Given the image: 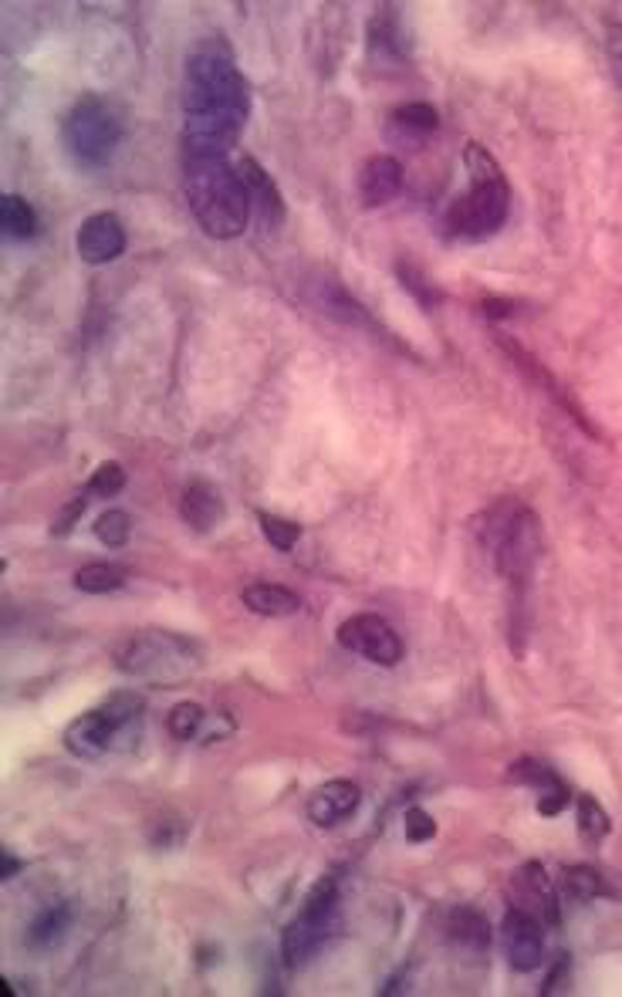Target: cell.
<instances>
[{"label": "cell", "mask_w": 622, "mask_h": 997, "mask_svg": "<svg viewBox=\"0 0 622 997\" xmlns=\"http://www.w3.org/2000/svg\"><path fill=\"white\" fill-rule=\"evenodd\" d=\"M251 112V89L233 64L230 48L203 41L187 58L183 74V149L187 157H227L238 145Z\"/></svg>", "instance_id": "cell-1"}, {"label": "cell", "mask_w": 622, "mask_h": 997, "mask_svg": "<svg viewBox=\"0 0 622 997\" xmlns=\"http://www.w3.org/2000/svg\"><path fill=\"white\" fill-rule=\"evenodd\" d=\"M447 934H450L453 944H460V947H474V950H484V947L491 944V927H488V919H484L478 909H471V906H457V909L450 913V919H447Z\"/></svg>", "instance_id": "cell-21"}, {"label": "cell", "mask_w": 622, "mask_h": 997, "mask_svg": "<svg viewBox=\"0 0 622 997\" xmlns=\"http://www.w3.org/2000/svg\"><path fill=\"white\" fill-rule=\"evenodd\" d=\"M102 711L119 724V727H129L136 717H142V711H146V701L136 694V689H119V694H112L106 704H102Z\"/></svg>", "instance_id": "cell-30"}, {"label": "cell", "mask_w": 622, "mask_h": 997, "mask_svg": "<svg viewBox=\"0 0 622 997\" xmlns=\"http://www.w3.org/2000/svg\"><path fill=\"white\" fill-rule=\"evenodd\" d=\"M122 135H126L122 109L102 95H82L61 122V142L68 149V157L86 170H99L112 163L116 149L122 145Z\"/></svg>", "instance_id": "cell-5"}, {"label": "cell", "mask_w": 622, "mask_h": 997, "mask_svg": "<svg viewBox=\"0 0 622 997\" xmlns=\"http://www.w3.org/2000/svg\"><path fill=\"white\" fill-rule=\"evenodd\" d=\"M183 193L197 223L217 241H233L244 234L251 220V193L227 157H187L183 160Z\"/></svg>", "instance_id": "cell-2"}, {"label": "cell", "mask_w": 622, "mask_h": 997, "mask_svg": "<svg viewBox=\"0 0 622 997\" xmlns=\"http://www.w3.org/2000/svg\"><path fill=\"white\" fill-rule=\"evenodd\" d=\"M241 602L258 612V616H271V620H281V616H294V612L301 608V598L291 592V588H281V585H268V582H258V585H248L241 592Z\"/></svg>", "instance_id": "cell-20"}, {"label": "cell", "mask_w": 622, "mask_h": 997, "mask_svg": "<svg viewBox=\"0 0 622 997\" xmlns=\"http://www.w3.org/2000/svg\"><path fill=\"white\" fill-rule=\"evenodd\" d=\"M238 173H241V180H244V187L251 193V207L258 210L261 223L268 230H278L284 223V197H281L278 183L271 180V173L254 157H244L238 163Z\"/></svg>", "instance_id": "cell-15"}, {"label": "cell", "mask_w": 622, "mask_h": 997, "mask_svg": "<svg viewBox=\"0 0 622 997\" xmlns=\"http://www.w3.org/2000/svg\"><path fill=\"white\" fill-rule=\"evenodd\" d=\"M74 248L86 264H109L126 251V226L116 213H92L78 226Z\"/></svg>", "instance_id": "cell-11"}, {"label": "cell", "mask_w": 622, "mask_h": 997, "mask_svg": "<svg viewBox=\"0 0 622 997\" xmlns=\"http://www.w3.org/2000/svg\"><path fill=\"white\" fill-rule=\"evenodd\" d=\"M126 585V572L116 565H86L74 572V588L89 592V595H106V592H119Z\"/></svg>", "instance_id": "cell-24"}, {"label": "cell", "mask_w": 622, "mask_h": 997, "mask_svg": "<svg viewBox=\"0 0 622 997\" xmlns=\"http://www.w3.org/2000/svg\"><path fill=\"white\" fill-rule=\"evenodd\" d=\"M575 822H579V835L589 842V846H595V842H602L612 828V818L609 812L592 798V795H579L575 798Z\"/></svg>", "instance_id": "cell-23"}, {"label": "cell", "mask_w": 622, "mask_h": 997, "mask_svg": "<svg viewBox=\"0 0 622 997\" xmlns=\"http://www.w3.org/2000/svg\"><path fill=\"white\" fill-rule=\"evenodd\" d=\"M478 542L491 555L494 568L514 582L524 585L528 575L534 572V562L541 555V521L538 514L518 501V497H501L494 501L481 517H478Z\"/></svg>", "instance_id": "cell-4"}, {"label": "cell", "mask_w": 622, "mask_h": 997, "mask_svg": "<svg viewBox=\"0 0 622 997\" xmlns=\"http://www.w3.org/2000/svg\"><path fill=\"white\" fill-rule=\"evenodd\" d=\"M261 534L268 538V545H274L278 552H291L301 538V527L288 517H278V514H261Z\"/></svg>", "instance_id": "cell-29"}, {"label": "cell", "mask_w": 622, "mask_h": 997, "mask_svg": "<svg viewBox=\"0 0 622 997\" xmlns=\"http://www.w3.org/2000/svg\"><path fill=\"white\" fill-rule=\"evenodd\" d=\"M609 48H612L615 68H619V79H622V28H612V31H609Z\"/></svg>", "instance_id": "cell-36"}, {"label": "cell", "mask_w": 622, "mask_h": 997, "mask_svg": "<svg viewBox=\"0 0 622 997\" xmlns=\"http://www.w3.org/2000/svg\"><path fill=\"white\" fill-rule=\"evenodd\" d=\"M359 802H362V792L359 785L352 782H325L322 788L311 792L308 798V818L322 825V828H332L345 818H352L359 812Z\"/></svg>", "instance_id": "cell-14"}, {"label": "cell", "mask_w": 622, "mask_h": 997, "mask_svg": "<svg viewBox=\"0 0 622 997\" xmlns=\"http://www.w3.org/2000/svg\"><path fill=\"white\" fill-rule=\"evenodd\" d=\"M511 906L531 913L544 927H555L562 919L555 886H552L549 873H544V866H538V863H524L511 876Z\"/></svg>", "instance_id": "cell-9"}, {"label": "cell", "mask_w": 622, "mask_h": 997, "mask_svg": "<svg viewBox=\"0 0 622 997\" xmlns=\"http://www.w3.org/2000/svg\"><path fill=\"white\" fill-rule=\"evenodd\" d=\"M544 924L541 919H534L531 913L524 909H508L504 916V950H508V964L521 974H531L544 964Z\"/></svg>", "instance_id": "cell-10"}, {"label": "cell", "mask_w": 622, "mask_h": 997, "mask_svg": "<svg viewBox=\"0 0 622 997\" xmlns=\"http://www.w3.org/2000/svg\"><path fill=\"white\" fill-rule=\"evenodd\" d=\"M203 721H207L203 707L193 704V701H183V704H177V707L170 711L167 731H170V737H177V741H193V737L200 734Z\"/></svg>", "instance_id": "cell-25"}, {"label": "cell", "mask_w": 622, "mask_h": 997, "mask_svg": "<svg viewBox=\"0 0 622 997\" xmlns=\"http://www.w3.org/2000/svg\"><path fill=\"white\" fill-rule=\"evenodd\" d=\"M335 927H339V893H335V883L332 879H319V886L311 889L308 899H304V909L284 927V937H281L284 964L288 967L308 964L311 957H315L329 944V937L335 934Z\"/></svg>", "instance_id": "cell-7"}, {"label": "cell", "mask_w": 622, "mask_h": 997, "mask_svg": "<svg viewBox=\"0 0 622 997\" xmlns=\"http://www.w3.org/2000/svg\"><path fill=\"white\" fill-rule=\"evenodd\" d=\"M129 534H132V521H129L126 511L109 507L106 514H99V521H96V538H99L106 548H122V545L129 542Z\"/></svg>", "instance_id": "cell-26"}, {"label": "cell", "mask_w": 622, "mask_h": 997, "mask_svg": "<svg viewBox=\"0 0 622 997\" xmlns=\"http://www.w3.org/2000/svg\"><path fill=\"white\" fill-rule=\"evenodd\" d=\"M86 507H89V497H86V494L71 497V501L54 514V521H51V534H54V538H64V534H71V527L78 524V517L86 514Z\"/></svg>", "instance_id": "cell-33"}, {"label": "cell", "mask_w": 622, "mask_h": 997, "mask_svg": "<svg viewBox=\"0 0 622 997\" xmlns=\"http://www.w3.org/2000/svg\"><path fill=\"white\" fill-rule=\"evenodd\" d=\"M565 889L575 899H595V896H609L605 879L592 869V866H572L565 869Z\"/></svg>", "instance_id": "cell-28"}, {"label": "cell", "mask_w": 622, "mask_h": 997, "mask_svg": "<svg viewBox=\"0 0 622 997\" xmlns=\"http://www.w3.org/2000/svg\"><path fill=\"white\" fill-rule=\"evenodd\" d=\"M68 927V909L61 903H51L38 913V919L31 924V940L34 944H54Z\"/></svg>", "instance_id": "cell-27"}, {"label": "cell", "mask_w": 622, "mask_h": 997, "mask_svg": "<svg viewBox=\"0 0 622 997\" xmlns=\"http://www.w3.org/2000/svg\"><path fill=\"white\" fill-rule=\"evenodd\" d=\"M119 724L99 707V711H89L82 717H74L64 731V747L78 757H102L116 737H119Z\"/></svg>", "instance_id": "cell-12"}, {"label": "cell", "mask_w": 622, "mask_h": 997, "mask_svg": "<svg viewBox=\"0 0 622 997\" xmlns=\"http://www.w3.org/2000/svg\"><path fill=\"white\" fill-rule=\"evenodd\" d=\"M180 517L193 531H210L223 521V497L207 481H193L180 497Z\"/></svg>", "instance_id": "cell-19"}, {"label": "cell", "mask_w": 622, "mask_h": 997, "mask_svg": "<svg viewBox=\"0 0 622 997\" xmlns=\"http://www.w3.org/2000/svg\"><path fill=\"white\" fill-rule=\"evenodd\" d=\"M440 129V115L427 102H407L389 112V139L400 145H420Z\"/></svg>", "instance_id": "cell-18"}, {"label": "cell", "mask_w": 622, "mask_h": 997, "mask_svg": "<svg viewBox=\"0 0 622 997\" xmlns=\"http://www.w3.org/2000/svg\"><path fill=\"white\" fill-rule=\"evenodd\" d=\"M122 487H126V471H122V464H116V460L99 464V471L89 481V491L99 494V497H116Z\"/></svg>", "instance_id": "cell-32"}, {"label": "cell", "mask_w": 622, "mask_h": 997, "mask_svg": "<svg viewBox=\"0 0 622 997\" xmlns=\"http://www.w3.org/2000/svg\"><path fill=\"white\" fill-rule=\"evenodd\" d=\"M0 226H4L8 238L28 241V238L38 234V213H34V207L24 197L8 193L4 200H0Z\"/></svg>", "instance_id": "cell-22"}, {"label": "cell", "mask_w": 622, "mask_h": 997, "mask_svg": "<svg viewBox=\"0 0 622 997\" xmlns=\"http://www.w3.org/2000/svg\"><path fill=\"white\" fill-rule=\"evenodd\" d=\"M116 666L129 676L152 679V683H177L200 669L203 653L193 640L180 633H132L116 646Z\"/></svg>", "instance_id": "cell-6"}, {"label": "cell", "mask_w": 622, "mask_h": 997, "mask_svg": "<svg viewBox=\"0 0 622 997\" xmlns=\"http://www.w3.org/2000/svg\"><path fill=\"white\" fill-rule=\"evenodd\" d=\"M355 190H359V200L365 207H382L389 203L393 197H400L403 190V167L397 157H385V152H379V157H369L355 177Z\"/></svg>", "instance_id": "cell-13"}, {"label": "cell", "mask_w": 622, "mask_h": 997, "mask_svg": "<svg viewBox=\"0 0 622 997\" xmlns=\"http://www.w3.org/2000/svg\"><path fill=\"white\" fill-rule=\"evenodd\" d=\"M463 167L471 177L463 197H457L447 210V230L460 241H484L504 226L511 210V187L501 163L481 142H466Z\"/></svg>", "instance_id": "cell-3"}, {"label": "cell", "mask_w": 622, "mask_h": 997, "mask_svg": "<svg viewBox=\"0 0 622 997\" xmlns=\"http://www.w3.org/2000/svg\"><path fill=\"white\" fill-rule=\"evenodd\" d=\"M569 788H565V782H559L555 788H549V792H541L538 795V802H534V808H538V815H562L565 808H569Z\"/></svg>", "instance_id": "cell-35"}, {"label": "cell", "mask_w": 622, "mask_h": 997, "mask_svg": "<svg viewBox=\"0 0 622 997\" xmlns=\"http://www.w3.org/2000/svg\"><path fill=\"white\" fill-rule=\"evenodd\" d=\"M18 869H21V863L14 859V853H4V869H0V879H14Z\"/></svg>", "instance_id": "cell-37"}, {"label": "cell", "mask_w": 622, "mask_h": 997, "mask_svg": "<svg viewBox=\"0 0 622 997\" xmlns=\"http://www.w3.org/2000/svg\"><path fill=\"white\" fill-rule=\"evenodd\" d=\"M339 643L349 653H359L362 659H369L375 666H397L407 653L400 633L389 626L382 616H369V612L352 616L339 626Z\"/></svg>", "instance_id": "cell-8"}, {"label": "cell", "mask_w": 622, "mask_h": 997, "mask_svg": "<svg viewBox=\"0 0 622 997\" xmlns=\"http://www.w3.org/2000/svg\"><path fill=\"white\" fill-rule=\"evenodd\" d=\"M403 825H407V838H410V842H430V838L437 835V822H433V815H427L423 808H407Z\"/></svg>", "instance_id": "cell-34"}, {"label": "cell", "mask_w": 622, "mask_h": 997, "mask_svg": "<svg viewBox=\"0 0 622 997\" xmlns=\"http://www.w3.org/2000/svg\"><path fill=\"white\" fill-rule=\"evenodd\" d=\"M397 271H400V281H403V288L423 304V309H433V304L440 301V291L423 278V271L417 268V264H410V261H400L397 264Z\"/></svg>", "instance_id": "cell-31"}, {"label": "cell", "mask_w": 622, "mask_h": 997, "mask_svg": "<svg viewBox=\"0 0 622 997\" xmlns=\"http://www.w3.org/2000/svg\"><path fill=\"white\" fill-rule=\"evenodd\" d=\"M369 58L372 64H397L407 58V31L397 8H379L369 21Z\"/></svg>", "instance_id": "cell-16"}, {"label": "cell", "mask_w": 622, "mask_h": 997, "mask_svg": "<svg viewBox=\"0 0 622 997\" xmlns=\"http://www.w3.org/2000/svg\"><path fill=\"white\" fill-rule=\"evenodd\" d=\"M311 301L319 304L322 315H329V319H335V322H342V325H352V329H372V332H375V322H372V315L365 312V304L355 301L339 281L322 278L319 284H311Z\"/></svg>", "instance_id": "cell-17"}]
</instances>
